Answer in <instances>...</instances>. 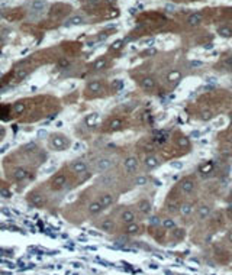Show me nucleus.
I'll list each match as a JSON object with an SVG mask.
<instances>
[{
	"instance_id": "1",
	"label": "nucleus",
	"mask_w": 232,
	"mask_h": 275,
	"mask_svg": "<svg viewBox=\"0 0 232 275\" xmlns=\"http://www.w3.org/2000/svg\"><path fill=\"white\" fill-rule=\"evenodd\" d=\"M50 143H51V146H52L55 151H64V149H67V148L70 146V141L67 139L64 135H61V133L51 135Z\"/></svg>"
},
{
	"instance_id": "2",
	"label": "nucleus",
	"mask_w": 232,
	"mask_h": 275,
	"mask_svg": "<svg viewBox=\"0 0 232 275\" xmlns=\"http://www.w3.org/2000/svg\"><path fill=\"white\" fill-rule=\"evenodd\" d=\"M66 184H67V175L64 174V172H58V174H55L54 177H52L50 185H51V188H52L54 191H60Z\"/></svg>"
},
{
	"instance_id": "3",
	"label": "nucleus",
	"mask_w": 232,
	"mask_h": 275,
	"mask_svg": "<svg viewBox=\"0 0 232 275\" xmlns=\"http://www.w3.org/2000/svg\"><path fill=\"white\" fill-rule=\"evenodd\" d=\"M138 165H139V162H138L136 157H128L124 161V167L128 172H135L138 169Z\"/></svg>"
},
{
	"instance_id": "4",
	"label": "nucleus",
	"mask_w": 232,
	"mask_h": 275,
	"mask_svg": "<svg viewBox=\"0 0 232 275\" xmlns=\"http://www.w3.org/2000/svg\"><path fill=\"white\" fill-rule=\"evenodd\" d=\"M113 165V161L110 158H100L97 162H96V171L97 172H105V171H108L109 168Z\"/></svg>"
},
{
	"instance_id": "5",
	"label": "nucleus",
	"mask_w": 232,
	"mask_h": 275,
	"mask_svg": "<svg viewBox=\"0 0 232 275\" xmlns=\"http://www.w3.org/2000/svg\"><path fill=\"white\" fill-rule=\"evenodd\" d=\"M71 169L74 171L75 174H83L87 171V164L84 162V161H80V159H77L74 162H71Z\"/></svg>"
},
{
	"instance_id": "6",
	"label": "nucleus",
	"mask_w": 232,
	"mask_h": 275,
	"mask_svg": "<svg viewBox=\"0 0 232 275\" xmlns=\"http://www.w3.org/2000/svg\"><path fill=\"white\" fill-rule=\"evenodd\" d=\"M99 201H100V204L103 206V208H106V207H110V206H112V204L115 203V197H113L112 194H109V193H106V194L100 196Z\"/></svg>"
},
{
	"instance_id": "7",
	"label": "nucleus",
	"mask_w": 232,
	"mask_h": 275,
	"mask_svg": "<svg viewBox=\"0 0 232 275\" xmlns=\"http://www.w3.org/2000/svg\"><path fill=\"white\" fill-rule=\"evenodd\" d=\"M202 22H203V15L199 13V12H196V13L190 15L189 19H187V23H189L190 26H197V25H200Z\"/></svg>"
},
{
	"instance_id": "8",
	"label": "nucleus",
	"mask_w": 232,
	"mask_h": 275,
	"mask_svg": "<svg viewBox=\"0 0 232 275\" xmlns=\"http://www.w3.org/2000/svg\"><path fill=\"white\" fill-rule=\"evenodd\" d=\"M121 220L124 223H126V225L133 223L135 222V213H133L132 210H125V211H122V214H121Z\"/></svg>"
},
{
	"instance_id": "9",
	"label": "nucleus",
	"mask_w": 232,
	"mask_h": 275,
	"mask_svg": "<svg viewBox=\"0 0 232 275\" xmlns=\"http://www.w3.org/2000/svg\"><path fill=\"white\" fill-rule=\"evenodd\" d=\"M144 164H145V167L149 168V169H152V168L158 167V164H160V161L155 155H148V157H145L144 159Z\"/></svg>"
},
{
	"instance_id": "10",
	"label": "nucleus",
	"mask_w": 232,
	"mask_h": 275,
	"mask_svg": "<svg viewBox=\"0 0 232 275\" xmlns=\"http://www.w3.org/2000/svg\"><path fill=\"white\" fill-rule=\"evenodd\" d=\"M28 174H29V172L26 171L25 168H16V169L13 171V175H12V177H13L15 181H23L26 177H28Z\"/></svg>"
},
{
	"instance_id": "11",
	"label": "nucleus",
	"mask_w": 232,
	"mask_h": 275,
	"mask_svg": "<svg viewBox=\"0 0 232 275\" xmlns=\"http://www.w3.org/2000/svg\"><path fill=\"white\" fill-rule=\"evenodd\" d=\"M167 139H168V132H167V130L160 129V130H155V132H154V141L155 142L163 143V142H166Z\"/></svg>"
},
{
	"instance_id": "12",
	"label": "nucleus",
	"mask_w": 232,
	"mask_h": 275,
	"mask_svg": "<svg viewBox=\"0 0 232 275\" xmlns=\"http://www.w3.org/2000/svg\"><path fill=\"white\" fill-rule=\"evenodd\" d=\"M193 188H194V183L189 180V178H186V180H183L182 183H180V190L183 193H191L193 191Z\"/></svg>"
},
{
	"instance_id": "13",
	"label": "nucleus",
	"mask_w": 232,
	"mask_h": 275,
	"mask_svg": "<svg viewBox=\"0 0 232 275\" xmlns=\"http://www.w3.org/2000/svg\"><path fill=\"white\" fill-rule=\"evenodd\" d=\"M141 87L144 90H152L155 87V80L152 77H145L141 80Z\"/></svg>"
},
{
	"instance_id": "14",
	"label": "nucleus",
	"mask_w": 232,
	"mask_h": 275,
	"mask_svg": "<svg viewBox=\"0 0 232 275\" xmlns=\"http://www.w3.org/2000/svg\"><path fill=\"white\" fill-rule=\"evenodd\" d=\"M100 229L102 230H105V232H113V229H115V223H113V220L112 219H105L102 223H100Z\"/></svg>"
},
{
	"instance_id": "15",
	"label": "nucleus",
	"mask_w": 232,
	"mask_h": 275,
	"mask_svg": "<svg viewBox=\"0 0 232 275\" xmlns=\"http://www.w3.org/2000/svg\"><path fill=\"white\" fill-rule=\"evenodd\" d=\"M29 201L32 203L33 206H38V207H41L45 204V199L42 197L41 194H32V196H29Z\"/></svg>"
},
{
	"instance_id": "16",
	"label": "nucleus",
	"mask_w": 232,
	"mask_h": 275,
	"mask_svg": "<svg viewBox=\"0 0 232 275\" xmlns=\"http://www.w3.org/2000/svg\"><path fill=\"white\" fill-rule=\"evenodd\" d=\"M210 214V207L207 206V204H202L199 207V210H197V216H199V219H206L207 216Z\"/></svg>"
},
{
	"instance_id": "17",
	"label": "nucleus",
	"mask_w": 232,
	"mask_h": 275,
	"mask_svg": "<svg viewBox=\"0 0 232 275\" xmlns=\"http://www.w3.org/2000/svg\"><path fill=\"white\" fill-rule=\"evenodd\" d=\"M103 210V206L100 204L99 200L93 201V203H90V206H89V211H90L91 214H97V213H100Z\"/></svg>"
},
{
	"instance_id": "18",
	"label": "nucleus",
	"mask_w": 232,
	"mask_h": 275,
	"mask_svg": "<svg viewBox=\"0 0 232 275\" xmlns=\"http://www.w3.org/2000/svg\"><path fill=\"white\" fill-rule=\"evenodd\" d=\"M138 208H139V211H141L142 214H149V213H151V204H149V201H147V200L139 201Z\"/></svg>"
},
{
	"instance_id": "19",
	"label": "nucleus",
	"mask_w": 232,
	"mask_h": 275,
	"mask_svg": "<svg viewBox=\"0 0 232 275\" xmlns=\"http://www.w3.org/2000/svg\"><path fill=\"white\" fill-rule=\"evenodd\" d=\"M84 122H86L87 126H96V123L99 122V115L97 113H91V115H89L84 119Z\"/></svg>"
},
{
	"instance_id": "20",
	"label": "nucleus",
	"mask_w": 232,
	"mask_h": 275,
	"mask_svg": "<svg viewBox=\"0 0 232 275\" xmlns=\"http://www.w3.org/2000/svg\"><path fill=\"white\" fill-rule=\"evenodd\" d=\"M179 211L182 213L183 216H189V214H191V211H193V204H190V203L182 204L180 208H179Z\"/></svg>"
},
{
	"instance_id": "21",
	"label": "nucleus",
	"mask_w": 232,
	"mask_h": 275,
	"mask_svg": "<svg viewBox=\"0 0 232 275\" xmlns=\"http://www.w3.org/2000/svg\"><path fill=\"white\" fill-rule=\"evenodd\" d=\"M25 109H26V103H25V101H17V103H15V104H13V109H12V110H13V115H20V113H22Z\"/></svg>"
},
{
	"instance_id": "22",
	"label": "nucleus",
	"mask_w": 232,
	"mask_h": 275,
	"mask_svg": "<svg viewBox=\"0 0 232 275\" xmlns=\"http://www.w3.org/2000/svg\"><path fill=\"white\" fill-rule=\"evenodd\" d=\"M125 232L128 235H136L139 232V226L136 225L135 222H133V223H129V225H126V227H125Z\"/></svg>"
},
{
	"instance_id": "23",
	"label": "nucleus",
	"mask_w": 232,
	"mask_h": 275,
	"mask_svg": "<svg viewBox=\"0 0 232 275\" xmlns=\"http://www.w3.org/2000/svg\"><path fill=\"white\" fill-rule=\"evenodd\" d=\"M87 90H89V91H93V93L100 91V90H102V83L97 81V80H94V81H91V83L87 84Z\"/></svg>"
},
{
	"instance_id": "24",
	"label": "nucleus",
	"mask_w": 232,
	"mask_h": 275,
	"mask_svg": "<svg viewBox=\"0 0 232 275\" xmlns=\"http://www.w3.org/2000/svg\"><path fill=\"white\" fill-rule=\"evenodd\" d=\"M121 126H122V120L121 119H112L110 122H109V129L110 130H118V129H121Z\"/></svg>"
},
{
	"instance_id": "25",
	"label": "nucleus",
	"mask_w": 232,
	"mask_h": 275,
	"mask_svg": "<svg viewBox=\"0 0 232 275\" xmlns=\"http://www.w3.org/2000/svg\"><path fill=\"white\" fill-rule=\"evenodd\" d=\"M218 34L221 36H224V38H229V36H232V29L228 28V26H222V28L218 29Z\"/></svg>"
},
{
	"instance_id": "26",
	"label": "nucleus",
	"mask_w": 232,
	"mask_h": 275,
	"mask_svg": "<svg viewBox=\"0 0 232 275\" xmlns=\"http://www.w3.org/2000/svg\"><path fill=\"white\" fill-rule=\"evenodd\" d=\"M163 227L167 229V230H173L174 227H176V222H174L173 219H170V217H168V219H164V220H163Z\"/></svg>"
},
{
	"instance_id": "27",
	"label": "nucleus",
	"mask_w": 232,
	"mask_h": 275,
	"mask_svg": "<svg viewBox=\"0 0 232 275\" xmlns=\"http://www.w3.org/2000/svg\"><path fill=\"white\" fill-rule=\"evenodd\" d=\"M177 143H179V146H182V148H189V146H190V141H189V138H186V136H180V138L177 139Z\"/></svg>"
},
{
	"instance_id": "28",
	"label": "nucleus",
	"mask_w": 232,
	"mask_h": 275,
	"mask_svg": "<svg viewBox=\"0 0 232 275\" xmlns=\"http://www.w3.org/2000/svg\"><path fill=\"white\" fill-rule=\"evenodd\" d=\"M173 236L176 238V239H183V238H184V229L174 227L173 229Z\"/></svg>"
},
{
	"instance_id": "29",
	"label": "nucleus",
	"mask_w": 232,
	"mask_h": 275,
	"mask_svg": "<svg viewBox=\"0 0 232 275\" xmlns=\"http://www.w3.org/2000/svg\"><path fill=\"white\" fill-rule=\"evenodd\" d=\"M105 65H106V59L100 58L93 64V68H94V70H102V68H105Z\"/></svg>"
},
{
	"instance_id": "30",
	"label": "nucleus",
	"mask_w": 232,
	"mask_h": 275,
	"mask_svg": "<svg viewBox=\"0 0 232 275\" xmlns=\"http://www.w3.org/2000/svg\"><path fill=\"white\" fill-rule=\"evenodd\" d=\"M135 185H145V184L148 183V178L147 177H144V175H139V177H136L135 178Z\"/></svg>"
},
{
	"instance_id": "31",
	"label": "nucleus",
	"mask_w": 232,
	"mask_h": 275,
	"mask_svg": "<svg viewBox=\"0 0 232 275\" xmlns=\"http://www.w3.org/2000/svg\"><path fill=\"white\" fill-rule=\"evenodd\" d=\"M68 22H70V25H74L75 26V25H81V23L84 22V19L81 16H73L70 20H68Z\"/></svg>"
},
{
	"instance_id": "32",
	"label": "nucleus",
	"mask_w": 232,
	"mask_h": 275,
	"mask_svg": "<svg viewBox=\"0 0 232 275\" xmlns=\"http://www.w3.org/2000/svg\"><path fill=\"white\" fill-rule=\"evenodd\" d=\"M112 87H113L116 91H118V90L124 88V81H122V80H115V81L112 83Z\"/></svg>"
},
{
	"instance_id": "33",
	"label": "nucleus",
	"mask_w": 232,
	"mask_h": 275,
	"mask_svg": "<svg viewBox=\"0 0 232 275\" xmlns=\"http://www.w3.org/2000/svg\"><path fill=\"white\" fill-rule=\"evenodd\" d=\"M45 6H47V3H45V1H38V0H36V1H33V3H32L33 10H36V9L39 10L41 7H45Z\"/></svg>"
},
{
	"instance_id": "34",
	"label": "nucleus",
	"mask_w": 232,
	"mask_h": 275,
	"mask_svg": "<svg viewBox=\"0 0 232 275\" xmlns=\"http://www.w3.org/2000/svg\"><path fill=\"white\" fill-rule=\"evenodd\" d=\"M189 65H190L191 68H197V67H202L203 62H202V61H197V59H193V61L189 62Z\"/></svg>"
},
{
	"instance_id": "35",
	"label": "nucleus",
	"mask_w": 232,
	"mask_h": 275,
	"mask_svg": "<svg viewBox=\"0 0 232 275\" xmlns=\"http://www.w3.org/2000/svg\"><path fill=\"white\" fill-rule=\"evenodd\" d=\"M122 43L124 41H116L113 45H112V51H116V49H121V46H122Z\"/></svg>"
},
{
	"instance_id": "36",
	"label": "nucleus",
	"mask_w": 232,
	"mask_h": 275,
	"mask_svg": "<svg viewBox=\"0 0 232 275\" xmlns=\"http://www.w3.org/2000/svg\"><path fill=\"white\" fill-rule=\"evenodd\" d=\"M157 54V49H154V48H151V49H147L142 55H155Z\"/></svg>"
},
{
	"instance_id": "37",
	"label": "nucleus",
	"mask_w": 232,
	"mask_h": 275,
	"mask_svg": "<svg viewBox=\"0 0 232 275\" xmlns=\"http://www.w3.org/2000/svg\"><path fill=\"white\" fill-rule=\"evenodd\" d=\"M170 165H171L173 168H177V169H180V168L183 167V164H182V162H171Z\"/></svg>"
},
{
	"instance_id": "38",
	"label": "nucleus",
	"mask_w": 232,
	"mask_h": 275,
	"mask_svg": "<svg viewBox=\"0 0 232 275\" xmlns=\"http://www.w3.org/2000/svg\"><path fill=\"white\" fill-rule=\"evenodd\" d=\"M210 169H212V164H210V162L207 164L206 167H200V171H202V172H203V171H210Z\"/></svg>"
},
{
	"instance_id": "39",
	"label": "nucleus",
	"mask_w": 232,
	"mask_h": 275,
	"mask_svg": "<svg viewBox=\"0 0 232 275\" xmlns=\"http://www.w3.org/2000/svg\"><path fill=\"white\" fill-rule=\"evenodd\" d=\"M190 136H191V138H194V139H197V138H200V132H199V130H193Z\"/></svg>"
},
{
	"instance_id": "40",
	"label": "nucleus",
	"mask_w": 232,
	"mask_h": 275,
	"mask_svg": "<svg viewBox=\"0 0 232 275\" xmlns=\"http://www.w3.org/2000/svg\"><path fill=\"white\" fill-rule=\"evenodd\" d=\"M149 223H152V225H158V223H160V220H158L157 217H151V219H149Z\"/></svg>"
},
{
	"instance_id": "41",
	"label": "nucleus",
	"mask_w": 232,
	"mask_h": 275,
	"mask_svg": "<svg viewBox=\"0 0 232 275\" xmlns=\"http://www.w3.org/2000/svg\"><path fill=\"white\" fill-rule=\"evenodd\" d=\"M144 43H145L147 46H151V45L154 43V38H149V39H147V41L144 42Z\"/></svg>"
},
{
	"instance_id": "42",
	"label": "nucleus",
	"mask_w": 232,
	"mask_h": 275,
	"mask_svg": "<svg viewBox=\"0 0 232 275\" xmlns=\"http://www.w3.org/2000/svg\"><path fill=\"white\" fill-rule=\"evenodd\" d=\"M174 9H176L174 4H167L166 6V10H168V12H174Z\"/></svg>"
},
{
	"instance_id": "43",
	"label": "nucleus",
	"mask_w": 232,
	"mask_h": 275,
	"mask_svg": "<svg viewBox=\"0 0 232 275\" xmlns=\"http://www.w3.org/2000/svg\"><path fill=\"white\" fill-rule=\"evenodd\" d=\"M206 81H207V83H210V84H215L216 83V78H213V77H207Z\"/></svg>"
},
{
	"instance_id": "44",
	"label": "nucleus",
	"mask_w": 232,
	"mask_h": 275,
	"mask_svg": "<svg viewBox=\"0 0 232 275\" xmlns=\"http://www.w3.org/2000/svg\"><path fill=\"white\" fill-rule=\"evenodd\" d=\"M226 65H229V67H232V58H228V59H225L224 61Z\"/></svg>"
},
{
	"instance_id": "45",
	"label": "nucleus",
	"mask_w": 232,
	"mask_h": 275,
	"mask_svg": "<svg viewBox=\"0 0 232 275\" xmlns=\"http://www.w3.org/2000/svg\"><path fill=\"white\" fill-rule=\"evenodd\" d=\"M205 48H206V49H212V48H213V45H212V43H206V45H205Z\"/></svg>"
},
{
	"instance_id": "46",
	"label": "nucleus",
	"mask_w": 232,
	"mask_h": 275,
	"mask_svg": "<svg viewBox=\"0 0 232 275\" xmlns=\"http://www.w3.org/2000/svg\"><path fill=\"white\" fill-rule=\"evenodd\" d=\"M228 241H229V242L232 243V230L229 232V233H228Z\"/></svg>"
},
{
	"instance_id": "47",
	"label": "nucleus",
	"mask_w": 232,
	"mask_h": 275,
	"mask_svg": "<svg viewBox=\"0 0 232 275\" xmlns=\"http://www.w3.org/2000/svg\"><path fill=\"white\" fill-rule=\"evenodd\" d=\"M100 0H89V3H93V4H96V3H99Z\"/></svg>"
},
{
	"instance_id": "48",
	"label": "nucleus",
	"mask_w": 232,
	"mask_h": 275,
	"mask_svg": "<svg viewBox=\"0 0 232 275\" xmlns=\"http://www.w3.org/2000/svg\"><path fill=\"white\" fill-rule=\"evenodd\" d=\"M154 183H155V185H158V187H160V185H161V181H160V180H155V181H154Z\"/></svg>"
},
{
	"instance_id": "49",
	"label": "nucleus",
	"mask_w": 232,
	"mask_h": 275,
	"mask_svg": "<svg viewBox=\"0 0 232 275\" xmlns=\"http://www.w3.org/2000/svg\"><path fill=\"white\" fill-rule=\"evenodd\" d=\"M231 217H232V208H231Z\"/></svg>"
}]
</instances>
